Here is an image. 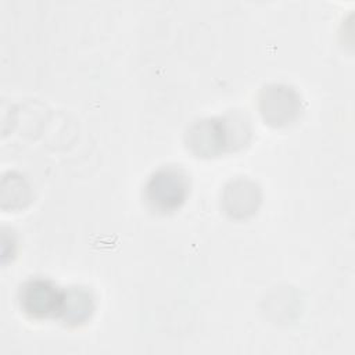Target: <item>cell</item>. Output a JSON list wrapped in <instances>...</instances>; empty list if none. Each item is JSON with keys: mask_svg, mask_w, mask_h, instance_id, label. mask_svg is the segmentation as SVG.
I'll return each instance as SVG.
<instances>
[{"mask_svg": "<svg viewBox=\"0 0 355 355\" xmlns=\"http://www.w3.org/2000/svg\"><path fill=\"white\" fill-rule=\"evenodd\" d=\"M189 194L187 175L175 166H164L155 171L144 187V198L148 207L157 212L178 209Z\"/></svg>", "mask_w": 355, "mask_h": 355, "instance_id": "cell-1", "label": "cell"}, {"mask_svg": "<svg viewBox=\"0 0 355 355\" xmlns=\"http://www.w3.org/2000/svg\"><path fill=\"white\" fill-rule=\"evenodd\" d=\"M62 297L64 290H60L50 280L40 277L25 282L18 293L21 309L36 319L60 316Z\"/></svg>", "mask_w": 355, "mask_h": 355, "instance_id": "cell-2", "label": "cell"}, {"mask_svg": "<svg viewBox=\"0 0 355 355\" xmlns=\"http://www.w3.org/2000/svg\"><path fill=\"white\" fill-rule=\"evenodd\" d=\"M232 129L223 118H207L194 122L186 135L187 146L202 157L216 155L232 144Z\"/></svg>", "mask_w": 355, "mask_h": 355, "instance_id": "cell-3", "label": "cell"}, {"mask_svg": "<svg viewBox=\"0 0 355 355\" xmlns=\"http://www.w3.org/2000/svg\"><path fill=\"white\" fill-rule=\"evenodd\" d=\"M300 96L286 85H268L259 96V110L263 119L275 126H283L297 118Z\"/></svg>", "mask_w": 355, "mask_h": 355, "instance_id": "cell-4", "label": "cell"}, {"mask_svg": "<svg viewBox=\"0 0 355 355\" xmlns=\"http://www.w3.org/2000/svg\"><path fill=\"white\" fill-rule=\"evenodd\" d=\"M261 200L258 186L248 179L232 180L223 193V205L227 214L236 218L251 215Z\"/></svg>", "mask_w": 355, "mask_h": 355, "instance_id": "cell-5", "label": "cell"}, {"mask_svg": "<svg viewBox=\"0 0 355 355\" xmlns=\"http://www.w3.org/2000/svg\"><path fill=\"white\" fill-rule=\"evenodd\" d=\"M93 311V300L87 290L80 287H71L64 290L62 306L60 316L69 324L83 323L90 318Z\"/></svg>", "mask_w": 355, "mask_h": 355, "instance_id": "cell-6", "label": "cell"}]
</instances>
